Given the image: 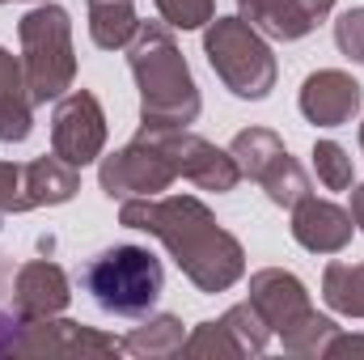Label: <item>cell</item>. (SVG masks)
<instances>
[{
  "label": "cell",
  "mask_w": 364,
  "mask_h": 360,
  "mask_svg": "<svg viewBox=\"0 0 364 360\" xmlns=\"http://www.w3.org/2000/svg\"><path fill=\"white\" fill-rule=\"evenodd\" d=\"M21 199V166L0 162V216H13Z\"/></svg>",
  "instance_id": "obj_26"
},
{
  "label": "cell",
  "mask_w": 364,
  "mask_h": 360,
  "mask_svg": "<svg viewBox=\"0 0 364 360\" xmlns=\"http://www.w3.org/2000/svg\"><path fill=\"white\" fill-rule=\"evenodd\" d=\"M140 140H149L153 149L166 153V162L178 170L182 179H191L203 191H233L242 182V170L233 162V153H220L216 144L191 136L186 127H140Z\"/></svg>",
  "instance_id": "obj_7"
},
{
  "label": "cell",
  "mask_w": 364,
  "mask_h": 360,
  "mask_svg": "<svg viewBox=\"0 0 364 360\" xmlns=\"http://www.w3.org/2000/svg\"><path fill=\"white\" fill-rule=\"evenodd\" d=\"M68 275L47 263V259H34L17 271V284H13V309L17 318H55L64 305H68Z\"/></svg>",
  "instance_id": "obj_14"
},
{
  "label": "cell",
  "mask_w": 364,
  "mask_h": 360,
  "mask_svg": "<svg viewBox=\"0 0 364 360\" xmlns=\"http://www.w3.org/2000/svg\"><path fill=\"white\" fill-rule=\"evenodd\" d=\"M140 21L132 0H90V38L102 51H119L136 38Z\"/></svg>",
  "instance_id": "obj_18"
},
{
  "label": "cell",
  "mask_w": 364,
  "mask_h": 360,
  "mask_svg": "<svg viewBox=\"0 0 364 360\" xmlns=\"http://www.w3.org/2000/svg\"><path fill=\"white\" fill-rule=\"evenodd\" d=\"M106 144V115L90 90H77L60 97L55 119H51V149L68 166H90L102 157Z\"/></svg>",
  "instance_id": "obj_9"
},
{
  "label": "cell",
  "mask_w": 364,
  "mask_h": 360,
  "mask_svg": "<svg viewBox=\"0 0 364 360\" xmlns=\"http://www.w3.org/2000/svg\"><path fill=\"white\" fill-rule=\"evenodd\" d=\"M360 149H364V127H360Z\"/></svg>",
  "instance_id": "obj_31"
},
{
  "label": "cell",
  "mask_w": 364,
  "mask_h": 360,
  "mask_svg": "<svg viewBox=\"0 0 364 360\" xmlns=\"http://www.w3.org/2000/svg\"><path fill=\"white\" fill-rule=\"evenodd\" d=\"M322 356H364V335H339L335 331Z\"/></svg>",
  "instance_id": "obj_27"
},
{
  "label": "cell",
  "mask_w": 364,
  "mask_h": 360,
  "mask_svg": "<svg viewBox=\"0 0 364 360\" xmlns=\"http://www.w3.org/2000/svg\"><path fill=\"white\" fill-rule=\"evenodd\" d=\"M127 64L140 85V119L149 127H186L199 115V90L174 34L161 21H140L127 43Z\"/></svg>",
  "instance_id": "obj_2"
},
{
  "label": "cell",
  "mask_w": 364,
  "mask_h": 360,
  "mask_svg": "<svg viewBox=\"0 0 364 360\" xmlns=\"http://www.w3.org/2000/svg\"><path fill=\"white\" fill-rule=\"evenodd\" d=\"M77 166L60 162L55 153L51 157H38L30 166H21V199H17V212H30V208H43V203H68L77 195Z\"/></svg>",
  "instance_id": "obj_15"
},
{
  "label": "cell",
  "mask_w": 364,
  "mask_h": 360,
  "mask_svg": "<svg viewBox=\"0 0 364 360\" xmlns=\"http://www.w3.org/2000/svg\"><path fill=\"white\" fill-rule=\"evenodd\" d=\"M242 4V17L255 26V30H263V34H272V38H284V43H292V38H305L318 21L309 17V9H305V0H237Z\"/></svg>",
  "instance_id": "obj_17"
},
{
  "label": "cell",
  "mask_w": 364,
  "mask_h": 360,
  "mask_svg": "<svg viewBox=\"0 0 364 360\" xmlns=\"http://www.w3.org/2000/svg\"><path fill=\"white\" fill-rule=\"evenodd\" d=\"M182 352L186 356H242V344L237 335L229 331V322H199L191 339H182Z\"/></svg>",
  "instance_id": "obj_22"
},
{
  "label": "cell",
  "mask_w": 364,
  "mask_h": 360,
  "mask_svg": "<svg viewBox=\"0 0 364 360\" xmlns=\"http://www.w3.org/2000/svg\"><path fill=\"white\" fill-rule=\"evenodd\" d=\"M119 221L127 229H144L157 242H166V250L174 255V263L182 268V275L199 292H225L246 271L242 242L233 233H225L216 225V216L199 199H191V195L123 199Z\"/></svg>",
  "instance_id": "obj_1"
},
{
  "label": "cell",
  "mask_w": 364,
  "mask_h": 360,
  "mask_svg": "<svg viewBox=\"0 0 364 360\" xmlns=\"http://www.w3.org/2000/svg\"><path fill=\"white\" fill-rule=\"evenodd\" d=\"M292 238L314 255H339L352 242V212L331 199H296L292 203Z\"/></svg>",
  "instance_id": "obj_13"
},
{
  "label": "cell",
  "mask_w": 364,
  "mask_h": 360,
  "mask_svg": "<svg viewBox=\"0 0 364 360\" xmlns=\"http://www.w3.org/2000/svg\"><path fill=\"white\" fill-rule=\"evenodd\" d=\"M352 225L364 229V186H352Z\"/></svg>",
  "instance_id": "obj_29"
},
{
  "label": "cell",
  "mask_w": 364,
  "mask_h": 360,
  "mask_svg": "<svg viewBox=\"0 0 364 360\" xmlns=\"http://www.w3.org/2000/svg\"><path fill=\"white\" fill-rule=\"evenodd\" d=\"M123 352H132V356H170V352H182V322L174 314L149 318L144 327H136L123 339Z\"/></svg>",
  "instance_id": "obj_20"
},
{
  "label": "cell",
  "mask_w": 364,
  "mask_h": 360,
  "mask_svg": "<svg viewBox=\"0 0 364 360\" xmlns=\"http://www.w3.org/2000/svg\"><path fill=\"white\" fill-rule=\"evenodd\" d=\"M322 297L331 309L348 314V318H364V263H331L322 275Z\"/></svg>",
  "instance_id": "obj_19"
},
{
  "label": "cell",
  "mask_w": 364,
  "mask_h": 360,
  "mask_svg": "<svg viewBox=\"0 0 364 360\" xmlns=\"http://www.w3.org/2000/svg\"><path fill=\"white\" fill-rule=\"evenodd\" d=\"M81 284L106 314L136 318L157 305L166 288V271H161V259L144 246H110L85 263Z\"/></svg>",
  "instance_id": "obj_3"
},
{
  "label": "cell",
  "mask_w": 364,
  "mask_h": 360,
  "mask_svg": "<svg viewBox=\"0 0 364 360\" xmlns=\"http://www.w3.org/2000/svg\"><path fill=\"white\" fill-rule=\"evenodd\" d=\"M17 327H21V318H4V314H0V352H13Z\"/></svg>",
  "instance_id": "obj_28"
},
{
  "label": "cell",
  "mask_w": 364,
  "mask_h": 360,
  "mask_svg": "<svg viewBox=\"0 0 364 360\" xmlns=\"http://www.w3.org/2000/svg\"><path fill=\"white\" fill-rule=\"evenodd\" d=\"M305 9H309L314 21H326V13L335 9V0H305Z\"/></svg>",
  "instance_id": "obj_30"
},
{
  "label": "cell",
  "mask_w": 364,
  "mask_h": 360,
  "mask_svg": "<svg viewBox=\"0 0 364 360\" xmlns=\"http://www.w3.org/2000/svg\"><path fill=\"white\" fill-rule=\"evenodd\" d=\"M314 170H318L322 186H331V191H348L352 186V174H356L348 149L335 144V140H318L314 144Z\"/></svg>",
  "instance_id": "obj_23"
},
{
  "label": "cell",
  "mask_w": 364,
  "mask_h": 360,
  "mask_svg": "<svg viewBox=\"0 0 364 360\" xmlns=\"http://www.w3.org/2000/svg\"><path fill=\"white\" fill-rule=\"evenodd\" d=\"M0 4H9V0H0Z\"/></svg>",
  "instance_id": "obj_32"
},
{
  "label": "cell",
  "mask_w": 364,
  "mask_h": 360,
  "mask_svg": "<svg viewBox=\"0 0 364 360\" xmlns=\"http://www.w3.org/2000/svg\"><path fill=\"white\" fill-rule=\"evenodd\" d=\"M335 43H339L343 55H352V60H360L364 64V9H348V13L339 17V26H335Z\"/></svg>",
  "instance_id": "obj_25"
},
{
  "label": "cell",
  "mask_w": 364,
  "mask_h": 360,
  "mask_svg": "<svg viewBox=\"0 0 364 360\" xmlns=\"http://www.w3.org/2000/svg\"><path fill=\"white\" fill-rule=\"evenodd\" d=\"M212 73L237 97H267L275 85L272 47L255 34L246 17H212V30L203 38Z\"/></svg>",
  "instance_id": "obj_5"
},
{
  "label": "cell",
  "mask_w": 364,
  "mask_h": 360,
  "mask_svg": "<svg viewBox=\"0 0 364 360\" xmlns=\"http://www.w3.org/2000/svg\"><path fill=\"white\" fill-rule=\"evenodd\" d=\"M360 97H364L360 81H352L339 68H322L301 85V115L318 127H343V123L356 119Z\"/></svg>",
  "instance_id": "obj_11"
},
{
  "label": "cell",
  "mask_w": 364,
  "mask_h": 360,
  "mask_svg": "<svg viewBox=\"0 0 364 360\" xmlns=\"http://www.w3.org/2000/svg\"><path fill=\"white\" fill-rule=\"evenodd\" d=\"M335 331H339V327H335L331 318H322V314H305V318H301L292 331H284L279 339H284V348H288L292 356H322Z\"/></svg>",
  "instance_id": "obj_21"
},
{
  "label": "cell",
  "mask_w": 364,
  "mask_h": 360,
  "mask_svg": "<svg viewBox=\"0 0 364 360\" xmlns=\"http://www.w3.org/2000/svg\"><path fill=\"white\" fill-rule=\"evenodd\" d=\"M250 305L263 314V322L272 327V335L292 331L305 314H314L305 284L292 271H279V268H267L250 280Z\"/></svg>",
  "instance_id": "obj_12"
},
{
  "label": "cell",
  "mask_w": 364,
  "mask_h": 360,
  "mask_svg": "<svg viewBox=\"0 0 364 360\" xmlns=\"http://www.w3.org/2000/svg\"><path fill=\"white\" fill-rule=\"evenodd\" d=\"M229 153H233L242 179H255L267 191V199L279 203V208H292L296 199L309 195L305 170L288 157L284 140H279L275 132H267V127H246V132H237L233 144H229Z\"/></svg>",
  "instance_id": "obj_6"
},
{
  "label": "cell",
  "mask_w": 364,
  "mask_h": 360,
  "mask_svg": "<svg viewBox=\"0 0 364 360\" xmlns=\"http://www.w3.org/2000/svg\"><path fill=\"white\" fill-rule=\"evenodd\" d=\"M13 352H26V356H119L123 339L90 331L81 322H64V318H21Z\"/></svg>",
  "instance_id": "obj_10"
},
{
  "label": "cell",
  "mask_w": 364,
  "mask_h": 360,
  "mask_svg": "<svg viewBox=\"0 0 364 360\" xmlns=\"http://www.w3.org/2000/svg\"><path fill=\"white\" fill-rule=\"evenodd\" d=\"M21 34V51H26V90L34 97V106L64 97L73 90L77 77V55H73V21L60 4H38L21 17L17 26Z\"/></svg>",
  "instance_id": "obj_4"
},
{
  "label": "cell",
  "mask_w": 364,
  "mask_h": 360,
  "mask_svg": "<svg viewBox=\"0 0 364 360\" xmlns=\"http://www.w3.org/2000/svg\"><path fill=\"white\" fill-rule=\"evenodd\" d=\"M212 9L216 0H157V13L174 30H199L203 21H212Z\"/></svg>",
  "instance_id": "obj_24"
},
{
  "label": "cell",
  "mask_w": 364,
  "mask_h": 360,
  "mask_svg": "<svg viewBox=\"0 0 364 360\" xmlns=\"http://www.w3.org/2000/svg\"><path fill=\"white\" fill-rule=\"evenodd\" d=\"M30 123H34V97L26 90V73L0 47V140L4 144L26 140L30 136Z\"/></svg>",
  "instance_id": "obj_16"
},
{
  "label": "cell",
  "mask_w": 364,
  "mask_h": 360,
  "mask_svg": "<svg viewBox=\"0 0 364 360\" xmlns=\"http://www.w3.org/2000/svg\"><path fill=\"white\" fill-rule=\"evenodd\" d=\"M174 179H178V170L166 162V153L153 149L140 136L127 149H119L114 157L102 162V191L110 199H149V195L170 191Z\"/></svg>",
  "instance_id": "obj_8"
}]
</instances>
